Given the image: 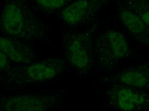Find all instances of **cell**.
Masks as SVG:
<instances>
[{
  "label": "cell",
  "mask_w": 149,
  "mask_h": 111,
  "mask_svg": "<svg viewBox=\"0 0 149 111\" xmlns=\"http://www.w3.org/2000/svg\"><path fill=\"white\" fill-rule=\"evenodd\" d=\"M112 107L123 111H139L149 108V96L144 91L124 85H114L108 93Z\"/></svg>",
  "instance_id": "cell-1"
},
{
  "label": "cell",
  "mask_w": 149,
  "mask_h": 111,
  "mask_svg": "<svg viewBox=\"0 0 149 111\" xmlns=\"http://www.w3.org/2000/svg\"><path fill=\"white\" fill-rule=\"evenodd\" d=\"M57 101L53 96H12L1 100L0 111H49Z\"/></svg>",
  "instance_id": "cell-2"
},
{
  "label": "cell",
  "mask_w": 149,
  "mask_h": 111,
  "mask_svg": "<svg viewBox=\"0 0 149 111\" xmlns=\"http://www.w3.org/2000/svg\"><path fill=\"white\" fill-rule=\"evenodd\" d=\"M66 50L68 61L80 70L91 67L92 54L89 39L84 33L69 36L66 39Z\"/></svg>",
  "instance_id": "cell-3"
},
{
  "label": "cell",
  "mask_w": 149,
  "mask_h": 111,
  "mask_svg": "<svg viewBox=\"0 0 149 111\" xmlns=\"http://www.w3.org/2000/svg\"><path fill=\"white\" fill-rule=\"evenodd\" d=\"M97 43L101 56L107 63L127 57L130 53L126 39L118 31H106L100 36Z\"/></svg>",
  "instance_id": "cell-4"
},
{
  "label": "cell",
  "mask_w": 149,
  "mask_h": 111,
  "mask_svg": "<svg viewBox=\"0 0 149 111\" xmlns=\"http://www.w3.org/2000/svg\"><path fill=\"white\" fill-rule=\"evenodd\" d=\"M117 79L121 84L143 91L149 87V64L125 70L120 73Z\"/></svg>",
  "instance_id": "cell-5"
},
{
  "label": "cell",
  "mask_w": 149,
  "mask_h": 111,
  "mask_svg": "<svg viewBox=\"0 0 149 111\" xmlns=\"http://www.w3.org/2000/svg\"><path fill=\"white\" fill-rule=\"evenodd\" d=\"M1 22L6 32L13 35L22 34L26 26V19L22 10L14 3L5 6L1 15Z\"/></svg>",
  "instance_id": "cell-6"
},
{
  "label": "cell",
  "mask_w": 149,
  "mask_h": 111,
  "mask_svg": "<svg viewBox=\"0 0 149 111\" xmlns=\"http://www.w3.org/2000/svg\"><path fill=\"white\" fill-rule=\"evenodd\" d=\"M62 67L60 61L48 59L28 67L25 74L26 77L31 81H45L52 79L61 73Z\"/></svg>",
  "instance_id": "cell-7"
},
{
  "label": "cell",
  "mask_w": 149,
  "mask_h": 111,
  "mask_svg": "<svg viewBox=\"0 0 149 111\" xmlns=\"http://www.w3.org/2000/svg\"><path fill=\"white\" fill-rule=\"evenodd\" d=\"M89 7L88 1H77L63 10V18L69 24H76L84 18L88 12Z\"/></svg>",
  "instance_id": "cell-8"
},
{
  "label": "cell",
  "mask_w": 149,
  "mask_h": 111,
  "mask_svg": "<svg viewBox=\"0 0 149 111\" xmlns=\"http://www.w3.org/2000/svg\"><path fill=\"white\" fill-rule=\"evenodd\" d=\"M119 17L123 24L134 35L143 34L149 28L137 14L129 10L122 11L120 13Z\"/></svg>",
  "instance_id": "cell-9"
},
{
  "label": "cell",
  "mask_w": 149,
  "mask_h": 111,
  "mask_svg": "<svg viewBox=\"0 0 149 111\" xmlns=\"http://www.w3.org/2000/svg\"><path fill=\"white\" fill-rule=\"evenodd\" d=\"M0 48L1 51L13 60L19 62L26 60L24 54L21 53L15 44L8 39L1 38Z\"/></svg>",
  "instance_id": "cell-10"
},
{
  "label": "cell",
  "mask_w": 149,
  "mask_h": 111,
  "mask_svg": "<svg viewBox=\"0 0 149 111\" xmlns=\"http://www.w3.org/2000/svg\"><path fill=\"white\" fill-rule=\"evenodd\" d=\"M38 5L45 9H53L61 8L63 6L65 1L63 0H55V1H46L40 0L37 1Z\"/></svg>",
  "instance_id": "cell-11"
},
{
  "label": "cell",
  "mask_w": 149,
  "mask_h": 111,
  "mask_svg": "<svg viewBox=\"0 0 149 111\" xmlns=\"http://www.w3.org/2000/svg\"><path fill=\"white\" fill-rule=\"evenodd\" d=\"M137 15L141 19L144 24L149 28V6L142 5L139 8Z\"/></svg>",
  "instance_id": "cell-12"
},
{
  "label": "cell",
  "mask_w": 149,
  "mask_h": 111,
  "mask_svg": "<svg viewBox=\"0 0 149 111\" xmlns=\"http://www.w3.org/2000/svg\"><path fill=\"white\" fill-rule=\"evenodd\" d=\"M8 62V57L5 54L1 51V69H3L6 66Z\"/></svg>",
  "instance_id": "cell-13"
}]
</instances>
